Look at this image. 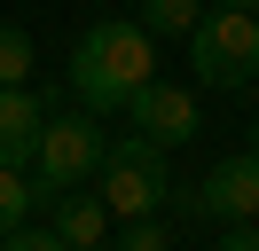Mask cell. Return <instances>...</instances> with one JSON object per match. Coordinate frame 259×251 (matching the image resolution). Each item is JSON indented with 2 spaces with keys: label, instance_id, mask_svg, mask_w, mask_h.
Listing matches in <instances>:
<instances>
[{
  "label": "cell",
  "instance_id": "obj_1",
  "mask_svg": "<svg viewBox=\"0 0 259 251\" xmlns=\"http://www.w3.org/2000/svg\"><path fill=\"white\" fill-rule=\"evenodd\" d=\"M149 78H157V47H149L142 24H118L110 16V24H95L71 47V87H79V102L95 110V118H118Z\"/></svg>",
  "mask_w": 259,
  "mask_h": 251
},
{
  "label": "cell",
  "instance_id": "obj_2",
  "mask_svg": "<svg viewBox=\"0 0 259 251\" xmlns=\"http://www.w3.org/2000/svg\"><path fill=\"white\" fill-rule=\"evenodd\" d=\"M95 196L110 204V220H142V212H157V204L173 196L165 149H157V141H142V134H118L110 149H102V165H95Z\"/></svg>",
  "mask_w": 259,
  "mask_h": 251
},
{
  "label": "cell",
  "instance_id": "obj_3",
  "mask_svg": "<svg viewBox=\"0 0 259 251\" xmlns=\"http://www.w3.org/2000/svg\"><path fill=\"white\" fill-rule=\"evenodd\" d=\"M189 71L204 87H251L259 78V8H212L189 31Z\"/></svg>",
  "mask_w": 259,
  "mask_h": 251
},
{
  "label": "cell",
  "instance_id": "obj_4",
  "mask_svg": "<svg viewBox=\"0 0 259 251\" xmlns=\"http://www.w3.org/2000/svg\"><path fill=\"white\" fill-rule=\"evenodd\" d=\"M102 149H110V134H102L95 110H55V118L39 126V149H32L39 196H48V188H87L95 165H102Z\"/></svg>",
  "mask_w": 259,
  "mask_h": 251
},
{
  "label": "cell",
  "instance_id": "obj_5",
  "mask_svg": "<svg viewBox=\"0 0 259 251\" xmlns=\"http://www.w3.org/2000/svg\"><path fill=\"white\" fill-rule=\"evenodd\" d=\"M189 212H204V220H259V149H243V157H220V165L204 173V188H196L189 204H181V220Z\"/></svg>",
  "mask_w": 259,
  "mask_h": 251
},
{
  "label": "cell",
  "instance_id": "obj_6",
  "mask_svg": "<svg viewBox=\"0 0 259 251\" xmlns=\"http://www.w3.org/2000/svg\"><path fill=\"white\" fill-rule=\"evenodd\" d=\"M126 126L142 141H157V149H181V141H196V94L173 87V78H149V87L126 102Z\"/></svg>",
  "mask_w": 259,
  "mask_h": 251
},
{
  "label": "cell",
  "instance_id": "obj_7",
  "mask_svg": "<svg viewBox=\"0 0 259 251\" xmlns=\"http://www.w3.org/2000/svg\"><path fill=\"white\" fill-rule=\"evenodd\" d=\"M39 212H48V228H55V243H63V251L110 243V204H102V196H79V188H48V196H39Z\"/></svg>",
  "mask_w": 259,
  "mask_h": 251
},
{
  "label": "cell",
  "instance_id": "obj_8",
  "mask_svg": "<svg viewBox=\"0 0 259 251\" xmlns=\"http://www.w3.org/2000/svg\"><path fill=\"white\" fill-rule=\"evenodd\" d=\"M39 126H48V94L39 87H0V165H32Z\"/></svg>",
  "mask_w": 259,
  "mask_h": 251
},
{
  "label": "cell",
  "instance_id": "obj_9",
  "mask_svg": "<svg viewBox=\"0 0 259 251\" xmlns=\"http://www.w3.org/2000/svg\"><path fill=\"white\" fill-rule=\"evenodd\" d=\"M134 24H142L149 39H189V31L204 24V0H142Z\"/></svg>",
  "mask_w": 259,
  "mask_h": 251
},
{
  "label": "cell",
  "instance_id": "obj_10",
  "mask_svg": "<svg viewBox=\"0 0 259 251\" xmlns=\"http://www.w3.org/2000/svg\"><path fill=\"white\" fill-rule=\"evenodd\" d=\"M32 212H39V181H32L24 165H0V235L24 228Z\"/></svg>",
  "mask_w": 259,
  "mask_h": 251
},
{
  "label": "cell",
  "instance_id": "obj_11",
  "mask_svg": "<svg viewBox=\"0 0 259 251\" xmlns=\"http://www.w3.org/2000/svg\"><path fill=\"white\" fill-rule=\"evenodd\" d=\"M0 87H32V31L0 24Z\"/></svg>",
  "mask_w": 259,
  "mask_h": 251
},
{
  "label": "cell",
  "instance_id": "obj_12",
  "mask_svg": "<svg viewBox=\"0 0 259 251\" xmlns=\"http://www.w3.org/2000/svg\"><path fill=\"white\" fill-rule=\"evenodd\" d=\"M118 251H173V228H165L157 212H142V220H126V235H118Z\"/></svg>",
  "mask_w": 259,
  "mask_h": 251
},
{
  "label": "cell",
  "instance_id": "obj_13",
  "mask_svg": "<svg viewBox=\"0 0 259 251\" xmlns=\"http://www.w3.org/2000/svg\"><path fill=\"white\" fill-rule=\"evenodd\" d=\"M0 251H63V243H55V228H32V220H24V228L0 235Z\"/></svg>",
  "mask_w": 259,
  "mask_h": 251
},
{
  "label": "cell",
  "instance_id": "obj_14",
  "mask_svg": "<svg viewBox=\"0 0 259 251\" xmlns=\"http://www.w3.org/2000/svg\"><path fill=\"white\" fill-rule=\"evenodd\" d=\"M220 251H259V228H251V220H236V228H228V243Z\"/></svg>",
  "mask_w": 259,
  "mask_h": 251
},
{
  "label": "cell",
  "instance_id": "obj_15",
  "mask_svg": "<svg viewBox=\"0 0 259 251\" xmlns=\"http://www.w3.org/2000/svg\"><path fill=\"white\" fill-rule=\"evenodd\" d=\"M212 8H259V0H212Z\"/></svg>",
  "mask_w": 259,
  "mask_h": 251
},
{
  "label": "cell",
  "instance_id": "obj_16",
  "mask_svg": "<svg viewBox=\"0 0 259 251\" xmlns=\"http://www.w3.org/2000/svg\"><path fill=\"white\" fill-rule=\"evenodd\" d=\"M87 251H110V243H87Z\"/></svg>",
  "mask_w": 259,
  "mask_h": 251
},
{
  "label": "cell",
  "instance_id": "obj_17",
  "mask_svg": "<svg viewBox=\"0 0 259 251\" xmlns=\"http://www.w3.org/2000/svg\"><path fill=\"white\" fill-rule=\"evenodd\" d=\"M251 149H259V126H251Z\"/></svg>",
  "mask_w": 259,
  "mask_h": 251
},
{
  "label": "cell",
  "instance_id": "obj_18",
  "mask_svg": "<svg viewBox=\"0 0 259 251\" xmlns=\"http://www.w3.org/2000/svg\"><path fill=\"white\" fill-rule=\"evenodd\" d=\"M251 87H259V78H251Z\"/></svg>",
  "mask_w": 259,
  "mask_h": 251
}]
</instances>
